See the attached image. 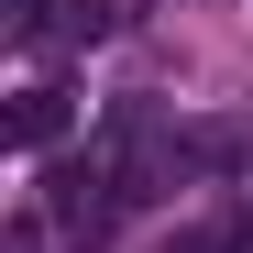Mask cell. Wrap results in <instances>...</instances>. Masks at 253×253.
Instances as JSON below:
<instances>
[{"mask_svg":"<svg viewBox=\"0 0 253 253\" xmlns=\"http://www.w3.org/2000/svg\"><path fill=\"white\" fill-rule=\"evenodd\" d=\"M132 187H121V165H110V143L88 132V143H77V154H55L44 165V220H55V242L66 253H110V231L121 220H132Z\"/></svg>","mask_w":253,"mask_h":253,"instance_id":"cell-1","label":"cell"},{"mask_svg":"<svg viewBox=\"0 0 253 253\" xmlns=\"http://www.w3.org/2000/svg\"><path fill=\"white\" fill-rule=\"evenodd\" d=\"M165 253H253V231H242V220H198V231H176Z\"/></svg>","mask_w":253,"mask_h":253,"instance_id":"cell-4","label":"cell"},{"mask_svg":"<svg viewBox=\"0 0 253 253\" xmlns=\"http://www.w3.org/2000/svg\"><path fill=\"white\" fill-rule=\"evenodd\" d=\"M0 253H44V220H11V231H0Z\"/></svg>","mask_w":253,"mask_h":253,"instance_id":"cell-5","label":"cell"},{"mask_svg":"<svg viewBox=\"0 0 253 253\" xmlns=\"http://www.w3.org/2000/svg\"><path fill=\"white\" fill-rule=\"evenodd\" d=\"M55 132H66V88L44 77V88L11 99V143H22V154H55Z\"/></svg>","mask_w":253,"mask_h":253,"instance_id":"cell-3","label":"cell"},{"mask_svg":"<svg viewBox=\"0 0 253 253\" xmlns=\"http://www.w3.org/2000/svg\"><path fill=\"white\" fill-rule=\"evenodd\" d=\"M110 33V0H11V44L33 55H88Z\"/></svg>","mask_w":253,"mask_h":253,"instance_id":"cell-2","label":"cell"}]
</instances>
